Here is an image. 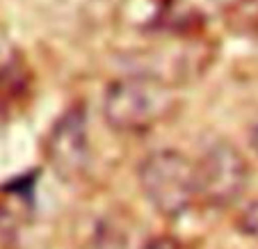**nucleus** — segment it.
Masks as SVG:
<instances>
[{"label":"nucleus","instance_id":"1","mask_svg":"<svg viewBox=\"0 0 258 249\" xmlns=\"http://www.w3.org/2000/svg\"><path fill=\"white\" fill-rule=\"evenodd\" d=\"M178 96L167 80L151 74L117 78L105 87L101 112L112 131L123 135H144L174 117Z\"/></svg>","mask_w":258,"mask_h":249},{"label":"nucleus","instance_id":"7","mask_svg":"<svg viewBox=\"0 0 258 249\" xmlns=\"http://www.w3.org/2000/svg\"><path fill=\"white\" fill-rule=\"evenodd\" d=\"M142 249H180V242L171 235H153L142 244Z\"/></svg>","mask_w":258,"mask_h":249},{"label":"nucleus","instance_id":"6","mask_svg":"<svg viewBox=\"0 0 258 249\" xmlns=\"http://www.w3.org/2000/svg\"><path fill=\"white\" fill-rule=\"evenodd\" d=\"M235 229L251 240H258V199L249 201L235 217Z\"/></svg>","mask_w":258,"mask_h":249},{"label":"nucleus","instance_id":"5","mask_svg":"<svg viewBox=\"0 0 258 249\" xmlns=\"http://www.w3.org/2000/svg\"><path fill=\"white\" fill-rule=\"evenodd\" d=\"M25 80L23 55L16 44L0 30V89H14Z\"/></svg>","mask_w":258,"mask_h":249},{"label":"nucleus","instance_id":"8","mask_svg":"<svg viewBox=\"0 0 258 249\" xmlns=\"http://www.w3.org/2000/svg\"><path fill=\"white\" fill-rule=\"evenodd\" d=\"M247 140H249V147L253 149V151L258 153V114L251 119V123H249V131H247Z\"/></svg>","mask_w":258,"mask_h":249},{"label":"nucleus","instance_id":"2","mask_svg":"<svg viewBox=\"0 0 258 249\" xmlns=\"http://www.w3.org/2000/svg\"><path fill=\"white\" fill-rule=\"evenodd\" d=\"M137 183L144 199L165 220L187 215L199 201L197 165L176 149H158L142 158Z\"/></svg>","mask_w":258,"mask_h":249},{"label":"nucleus","instance_id":"3","mask_svg":"<svg viewBox=\"0 0 258 249\" xmlns=\"http://www.w3.org/2000/svg\"><path fill=\"white\" fill-rule=\"evenodd\" d=\"M197 165L199 201L210 208H229L249 185V162L231 142H213Z\"/></svg>","mask_w":258,"mask_h":249},{"label":"nucleus","instance_id":"4","mask_svg":"<svg viewBox=\"0 0 258 249\" xmlns=\"http://www.w3.org/2000/svg\"><path fill=\"white\" fill-rule=\"evenodd\" d=\"M46 162L62 181H76L89 165V131L85 105L76 103L53 121L46 135Z\"/></svg>","mask_w":258,"mask_h":249}]
</instances>
